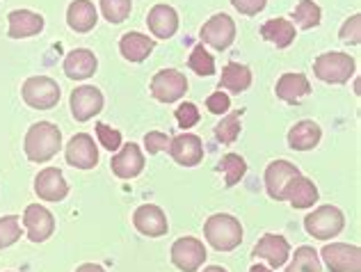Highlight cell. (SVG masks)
I'll list each match as a JSON object with an SVG mask.
<instances>
[{"instance_id":"cell-9","label":"cell","mask_w":361,"mask_h":272,"mask_svg":"<svg viewBox=\"0 0 361 272\" xmlns=\"http://www.w3.org/2000/svg\"><path fill=\"white\" fill-rule=\"evenodd\" d=\"M206 261V247L202 240L192 236L178 238L172 245V264L180 272H197L199 266H204Z\"/></svg>"},{"instance_id":"cell-35","label":"cell","mask_w":361,"mask_h":272,"mask_svg":"<svg viewBox=\"0 0 361 272\" xmlns=\"http://www.w3.org/2000/svg\"><path fill=\"white\" fill-rule=\"evenodd\" d=\"M18 238H21V224H18V215H7V218H0V249L14 245Z\"/></svg>"},{"instance_id":"cell-19","label":"cell","mask_w":361,"mask_h":272,"mask_svg":"<svg viewBox=\"0 0 361 272\" xmlns=\"http://www.w3.org/2000/svg\"><path fill=\"white\" fill-rule=\"evenodd\" d=\"M7 23V35L12 39H25V37H35L44 30V16L30 12V9H14V12H9Z\"/></svg>"},{"instance_id":"cell-1","label":"cell","mask_w":361,"mask_h":272,"mask_svg":"<svg viewBox=\"0 0 361 272\" xmlns=\"http://www.w3.org/2000/svg\"><path fill=\"white\" fill-rule=\"evenodd\" d=\"M25 156L30 163H46L60 152L62 147V133L60 128L51 121H39L32 124L25 133Z\"/></svg>"},{"instance_id":"cell-21","label":"cell","mask_w":361,"mask_h":272,"mask_svg":"<svg viewBox=\"0 0 361 272\" xmlns=\"http://www.w3.org/2000/svg\"><path fill=\"white\" fill-rule=\"evenodd\" d=\"M99 69L97 55L87 49H75L64 58V73L71 80H87Z\"/></svg>"},{"instance_id":"cell-16","label":"cell","mask_w":361,"mask_h":272,"mask_svg":"<svg viewBox=\"0 0 361 272\" xmlns=\"http://www.w3.org/2000/svg\"><path fill=\"white\" fill-rule=\"evenodd\" d=\"M300 170L288 161H274L268 165L265 170V190L272 197V199L283 202V190L290 183V179H295Z\"/></svg>"},{"instance_id":"cell-44","label":"cell","mask_w":361,"mask_h":272,"mask_svg":"<svg viewBox=\"0 0 361 272\" xmlns=\"http://www.w3.org/2000/svg\"><path fill=\"white\" fill-rule=\"evenodd\" d=\"M204 272H226V270L220 266H211V268H204Z\"/></svg>"},{"instance_id":"cell-26","label":"cell","mask_w":361,"mask_h":272,"mask_svg":"<svg viewBox=\"0 0 361 272\" xmlns=\"http://www.w3.org/2000/svg\"><path fill=\"white\" fill-rule=\"evenodd\" d=\"M154 39H149L147 35H140V32H128L121 37L119 42V51L123 55V60L128 62H145L151 51H154Z\"/></svg>"},{"instance_id":"cell-10","label":"cell","mask_w":361,"mask_h":272,"mask_svg":"<svg viewBox=\"0 0 361 272\" xmlns=\"http://www.w3.org/2000/svg\"><path fill=\"white\" fill-rule=\"evenodd\" d=\"M66 163L75 170H92L99 165V149L87 133H78L66 144Z\"/></svg>"},{"instance_id":"cell-32","label":"cell","mask_w":361,"mask_h":272,"mask_svg":"<svg viewBox=\"0 0 361 272\" xmlns=\"http://www.w3.org/2000/svg\"><path fill=\"white\" fill-rule=\"evenodd\" d=\"M240 117H243V112H231L229 117H224L220 124L215 126V137H217V142H222V144H231L235 142V137H238L240 133Z\"/></svg>"},{"instance_id":"cell-7","label":"cell","mask_w":361,"mask_h":272,"mask_svg":"<svg viewBox=\"0 0 361 272\" xmlns=\"http://www.w3.org/2000/svg\"><path fill=\"white\" fill-rule=\"evenodd\" d=\"M322 261L331 272H361V249L348 242H331L322 247Z\"/></svg>"},{"instance_id":"cell-25","label":"cell","mask_w":361,"mask_h":272,"mask_svg":"<svg viewBox=\"0 0 361 272\" xmlns=\"http://www.w3.org/2000/svg\"><path fill=\"white\" fill-rule=\"evenodd\" d=\"M66 23L75 32H90L97 25V7L92 0H73L66 9Z\"/></svg>"},{"instance_id":"cell-3","label":"cell","mask_w":361,"mask_h":272,"mask_svg":"<svg viewBox=\"0 0 361 272\" xmlns=\"http://www.w3.org/2000/svg\"><path fill=\"white\" fill-rule=\"evenodd\" d=\"M357 62L350 58L348 53L341 51H331V53H322L313 62V73L322 80L329 82V85H341V82H348L350 76L355 73Z\"/></svg>"},{"instance_id":"cell-43","label":"cell","mask_w":361,"mask_h":272,"mask_svg":"<svg viewBox=\"0 0 361 272\" xmlns=\"http://www.w3.org/2000/svg\"><path fill=\"white\" fill-rule=\"evenodd\" d=\"M250 272H274V270L265 268V266H252V270H250Z\"/></svg>"},{"instance_id":"cell-24","label":"cell","mask_w":361,"mask_h":272,"mask_svg":"<svg viewBox=\"0 0 361 272\" xmlns=\"http://www.w3.org/2000/svg\"><path fill=\"white\" fill-rule=\"evenodd\" d=\"M322 137V130L316 121L304 119L288 130V147L295 152H311L313 147H318Z\"/></svg>"},{"instance_id":"cell-20","label":"cell","mask_w":361,"mask_h":272,"mask_svg":"<svg viewBox=\"0 0 361 272\" xmlns=\"http://www.w3.org/2000/svg\"><path fill=\"white\" fill-rule=\"evenodd\" d=\"M318 197L320 192L316 183L302 174H298L295 179H290L286 190H283V202H290L293 209H311V206L318 202Z\"/></svg>"},{"instance_id":"cell-17","label":"cell","mask_w":361,"mask_h":272,"mask_svg":"<svg viewBox=\"0 0 361 272\" xmlns=\"http://www.w3.org/2000/svg\"><path fill=\"white\" fill-rule=\"evenodd\" d=\"M35 192L39 194L44 202H62L64 197L69 194V185H66L58 167H46L44 172L37 174Z\"/></svg>"},{"instance_id":"cell-8","label":"cell","mask_w":361,"mask_h":272,"mask_svg":"<svg viewBox=\"0 0 361 272\" xmlns=\"http://www.w3.org/2000/svg\"><path fill=\"white\" fill-rule=\"evenodd\" d=\"M202 42L217 51H226L235 39V23L229 14H215L202 27Z\"/></svg>"},{"instance_id":"cell-31","label":"cell","mask_w":361,"mask_h":272,"mask_svg":"<svg viewBox=\"0 0 361 272\" xmlns=\"http://www.w3.org/2000/svg\"><path fill=\"white\" fill-rule=\"evenodd\" d=\"M293 18L302 30H311L320 23V7L313 0H300L298 7L293 9Z\"/></svg>"},{"instance_id":"cell-27","label":"cell","mask_w":361,"mask_h":272,"mask_svg":"<svg viewBox=\"0 0 361 272\" xmlns=\"http://www.w3.org/2000/svg\"><path fill=\"white\" fill-rule=\"evenodd\" d=\"M261 37L265 42L274 44L277 49H286V46L295 42V25L286 21V18H270V21L263 23Z\"/></svg>"},{"instance_id":"cell-40","label":"cell","mask_w":361,"mask_h":272,"mask_svg":"<svg viewBox=\"0 0 361 272\" xmlns=\"http://www.w3.org/2000/svg\"><path fill=\"white\" fill-rule=\"evenodd\" d=\"M231 106V99L226 97V94L220 89V92H213L211 97L206 99V108L208 112H213V115H224L226 110Z\"/></svg>"},{"instance_id":"cell-22","label":"cell","mask_w":361,"mask_h":272,"mask_svg":"<svg viewBox=\"0 0 361 272\" xmlns=\"http://www.w3.org/2000/svg\"><path fill=\"white\" fill-rule=\"evenodd\" d=\"M149 30L154 32L158 39H169L178 30V14L174 7L169 5H156L151 7V12L147 16Z\"/></svg>"},{"instance_id":"cell-23","label":"cell","mask_w":361,"mask_h":272,"mask_svg":"<svg viewBox=\"0 0 361 272\" xmlns=\"http://www.w3.org/2000/svg\"><path fill=\"white\" fill-rule=\"evenodd\" d=\"M274 92H277V97L281 101L295 103V106H298V103L311 92V82H309L307 76H304V73H283V76L277 80V87H274Z\"/></svg>"},{"instance_id":"cell-36","label":"cell","mask_w":361,"mask_h":272,"mask_svg":"<svg viewBox=\"0 0 361 272\" xmlns=\"http://www.w3.org/2000/svg\"><path fill=\"white\" fill-rule=\"evenodd\" d=\"M97 135L101 140V144L106 147L108 152H112V154H115L117 149L121 147V133H119V130H115V128L106 126V124H97Z\"/></svg>"},{"instance_id":"cell-15","label":"cell","mask_w":361,"mask_h":272,"mask_svg":"<svg viewBox=\"0 0 361 272\" xmlns=\"http://www.w3.org/2000/svg\"><path fill=\"white\" fill-rule=\"evenodd\" d=\"M290 254V245L283 236H277V233H265V236L256 242L252 249L254 259H265L272 268H279L288 261Z\"/></svg>"},{"instance_id":"cell-29","label":"cell","mask_w":361,"mask_h":272,"mask_svg":"<svg viewBox=\"0 0 361 272\" xmlns=\"http://www.w3.org/2000/svg\"><path fill=\"white\" fill-rule=\"evenodd\" d=\"M286 272H322L320 266V259H318V252L313 247H298L295 249V256H293L290 266L286 268Z\"/></svg>"},{"instance_id":"cell-2","label":"cell","mask_w":361,"mask_h":272,"mask_svg":"<svg viewBox=\"0 0 361 272\" xmlns=\"http://www.w3.org/2000/svg\"><path fill=\"white\" fill-rule=\"evenodd\" d=\"M204 233L208 245L215 247L217 252H231L240 245L243 240V227L233 215L226 213H215L206 220Z\"/></svg>"},{"instance_id":"cell-33","label":"cell","mask_w":361,"mask_h":272,"mask_svg":"<svg viewBox=\"0 0 361 272\" xmlns=\"http://www.w3.org/2000/svg\"><path fill=\"white\" fill-rule=\"evenodd\" d=\"M188 64L197 76H213L215 73V60L211 58V53L204 49V44L195 46V51H192V55H190Z\"/></svg>"},{"instance_id":"cell-6","label":"cell","mask_w":361,"mask_h":272,"mask_svg":"<svg viewBox=\"0 0 361 272\" xmlns=\"http://www.w3.org/2000/svg\"><path fill=\"white\" fill-rule=\"evenodd\" d=\"M188 92V78L176 69H163L151 78V94L160 103H172L183 99Z\"/></svg>"},{"instance_id":"cell-38","label":"cell","mask_w":361,"mask_h":272,"mask_svg":"<svg viewBox=\"0 0 361 272\" xmlns=\"http://www.w3.org/2000/svg\"><path fill=\"white\" fill-rule=\"evenodd\" d=\"M169 140L165 133H160V130H149V133L145 135V147L149 154H160V152H167L169 149Z\"/></svg>"},{"instance_id":"cell-41","label":"cell","mask_w":361,"mask_h":272,"mask_svg":"<svg viewBox=\"0 0 361 272\" xmlns=\"http://www.w3.org/2000/svg\"><path fill=\"white\" fill-rule=\"evenodd\" d=\"M231 5L238 9L245 16H256L259 12H263L268 0H231Z\"/></svg>"},{"instance_id":"cell-18","label":"cell","mask_w":361,"mask_h":272,"mask_svg":"<svg viewBox=\"0 0 361 272\" xmlns=\"http://www.w3.org/2000/svg\"><path fill=\"white\" fill-rule=\"evenodd\" d=\"M169 154H172V158L178 165L195 167L202 163V158H204V144L197 135L183 133L169 142Z\"/></svg>"},{"instance_id":"cell-34","label":"cell","mask_w":361,"mask_h":272,"mask_svg":"<svg viewBox=\"0 0 361 272\" xmlns=\"http://www.w3.org/2000/svg\"><path fill=\"white\" fill-rule=\"evenodd\" d=\"M130 0H101V14L106 16L110 23H121L126 21L130 14Z\"/></svg>"},{"instance_id":"cell-13","label":"cell","mask_w":361,"mask_h":272,"mask_svg":"<svg viewBox=\"0 0 361 272\" xmlns=\"http://www.w3.org/2000/svg\"><path fill=\"white\" fill-rule=\"evenodd\" d=\"M133 224H135V229L142 233V236H149V238L165 236L169 229L163 209H160V206H154V204H142L140 209L133 213Z\"/></svg>"},{"instance_id":"cell-11","label":"cell","mask_w":361,"mask_h":272,"mask_svg":"<svg viewBox=\"0 0 361 272\" xmlns=\"http://www.w3.org/2000/svg\"><path fill=\"white\" fill-rule=\"evenodd\" d=\"M23 227H25L27 238H30L32 242H44L53 236L55 220H53L51 211H46L44 206L30 204L23 213Z\"/></svg>"},{"instance_id":"cell-30","label":"cell","mask_w":361,"mask_h":272,"mask_svg":"<svg viewBox=\"0 0 361 272\" xmlns=\"http://www.w3.org/2000/svg\"><path fill=\"white\" fill-rule=\"evenodd\" d=\"M220 170L224 172V181L226 185H235L243 181V176L247 174V163L245 158L238 154H226L222 161H220Z\"/></svg>"},{"instance_id":"cell-42","label":"cell","mask_w":361,"mask_h":272,"mask_svg":"<svg viewBox=\"0 0 361 272\" xmlns=\"http://www.w3.org/2000/svg\"><path fill=\"white\" fill-rule=\"evenodd\" d=\"M75 272H106V270H103L101 266H97V264H82Z\"/></svg>"},{"instance_id":"cell-14","label":"cell","mask_w":361,"mask_h":272,"mask_svg":"<svg viewBox=\"0 0 361 272\" xmlns=\"http://www.w3.org/2000/svg\"><path fill=\"white\" fill-rule=\"evenodd\" d=\"M110 167L119 179H135V176H140V172L145 170V156H142V149L135 142L123 144L119 152L112 156Z\"/></svg>"},{"instance_id":"cell-28","label":"cell","mask_w":361,"mask_h":272,"mask_svg":"<svg viewBox=\"0 0 361 272\" xmlns=\"http://www.w3.org/2000/svg\"><path fill=\"white\" fill-rule=\"evenodd\" d=\"M252 85V71L245 64H226L222 69V87L233 94H240Z\"/></svg>"},{"instance_id":"cell-39","label":"cell","mask_w":361,"mask_h":272,"mask_svg":"<svg viewBox=\"0 0 361 272\" xmlns=\"http://www.w3.org/2000/svg\"><path fill=\"white\" fill-rule=\"evenodd\" d=\"M361 16L355 14V16H350L348 21L343 23V27H341V39L343 42H350V44H359L361 42Z\"/></svg>"},{"instance_id":"cell-12","label":"cell","mask_w":361,"mask_h":272,"mask_svg":"<svg viewBox=\"0 0 361 272\" xmlns=\"http://www.w3.org/2000/svg\"><path fill=\"white\" fill-rule=\"evenodd\" d=\"M101 110H103V94L97 87L82 85L71 92V112L75 121H87L92 117H97Z\"/></svg>"},{"instance_id":"cell-37","label":"cell","mask_w":361,"mask_h":272,"mask_svg":"<svg viewBox=\"0 0 361 272\" xmlns=\"http://www.w3.org/2000/svg\"><path fill=\"white\" fill-rule=\"evenodd\" d=\"M176 119H178V126L183 130L197 126V121H199L197 106H192V103H180V106L176 108Z\"/></svg>"},{"instance_id":"cell-4","label":"cell","mask_w":361,"mask_h":272,"mask_svg":"<svg viewBox=\"0 0 361 272\" xmlns=\"http://www.w3.org/2000/svg\"><path fill=\"white\" fill-rule=\"evenodd\" d=\"M343 227H345V215L336 206H320L318 211H313L304 218V229H307L309 236L318 240H329L338 236Z\"/></svg>"},{"instance_id":"cell-5","label":"cell","mask_w":361,"mask_h":272,"mask_svg":"<svg viewBox=\"0 0 361 272\" xmlns=\"http://www.w3.org/2000/svg\"><path fill=\"white\" fill-rule=\"evenodd\" d=\"M23 101L35 110H51L60 101L58 82L49 76H32L23 82Z\"/></svg>"}]
</instances>
